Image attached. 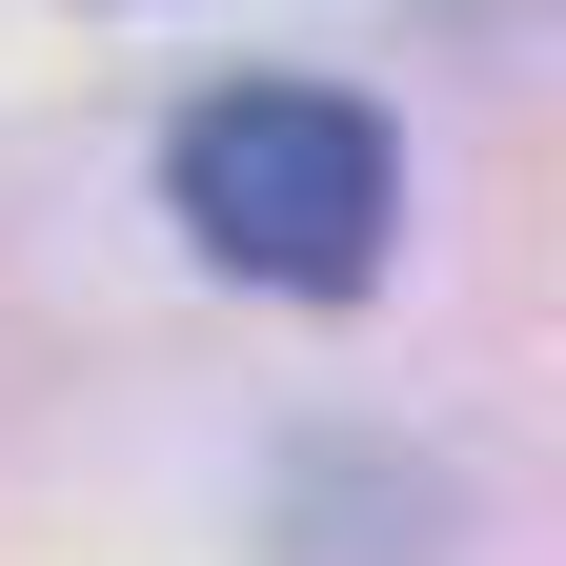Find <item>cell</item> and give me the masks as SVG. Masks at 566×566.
I'll use <instances>...</instances> for the list:
<instances>
[{
  "mask_svg": "<svg viewBox=\"0 0 566 566\" xmlns=\"http://www.w3.org/2000/svg\"><path fill=\"white\" fill-rule=\"evenodd\" d=\"M163 202L223 283H283V304H365L385 283V223H405V163L344 82H223L182 102L163 142Z\"/></svg>",
  "mask_w": 566,
  "mask_h": 566,
  "instance_id": "1",
  "label": "cell"
}]
</instances>
